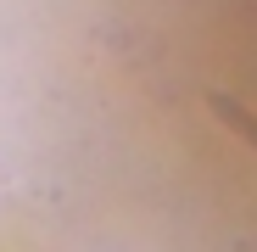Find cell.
Listing matches in <instances>:
<instances>
[{
	"label": "cell",
	"mask_w": 257,
	"mask_h": 252,
	"mask_svg": "<svg viewBox=\"0 0 257 252\" xmlns=\"http://www.w3.org/2000/svg\"><path fill=\"white\" fill-rule=\"evenodd\" d=\"M201 107H207L212 118H224L229 129H235V135L257 151V112H251L246 101H235V96H224V90H207V96H201Z\"/></svg>",
	"instance_id": "6da1fadb"
}]
</instances>
